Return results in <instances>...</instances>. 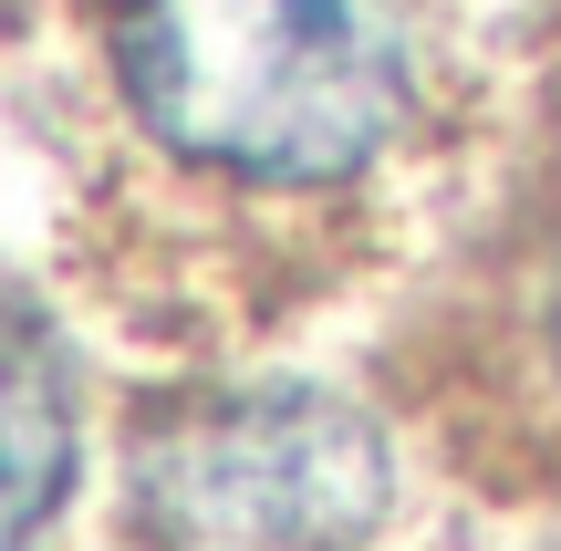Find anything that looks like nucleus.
<instances>
[{
    "label": "nucleus",
    "mask_w": 561,
    "mask_h": 551,
    "mask_svg": "<svg viewBox=\"0 0 561 551\" xmlns=\"http://www.w3.org/2000/svg\"><path fill=\"white\" fill-rule=\"evenodd\" d=\"M551 354H561V291H551Z\"/></svg>",
    "instance_id": "nucleus-3"
},
{
    "label": "nucleus",
    "mask_w": 561,
    "mask_h": 551,
    "mask_svg": "<svg viewBox=\"0 0 561 551\" xmlns=\"http://www.w3.org/2000/svg\"><path fill=\"white\" fill-rule=\"evenodd\" d=\"M136 500L178 551H343L385 510V448L322 395L229 406L136 458Z\"/></svg>",
    "instance_id": "nucleus-2"
},
{
    "label": "nucleus",
    "mask_w": 561,
    "mask_h": 551,
    "mask_svg": "<svg viewBox=\"0 0 561 551\" xmlns=\"http://www.w3.org/2000/svg\"><path fill=\"white\" fill-rule=\"evenodd\" d=\"M104 53L136 136L240 198L343 187L416 115L385 0H115Z\"/></svg>",
    "instance_id": "nucleus-1"
}]
</instances>
